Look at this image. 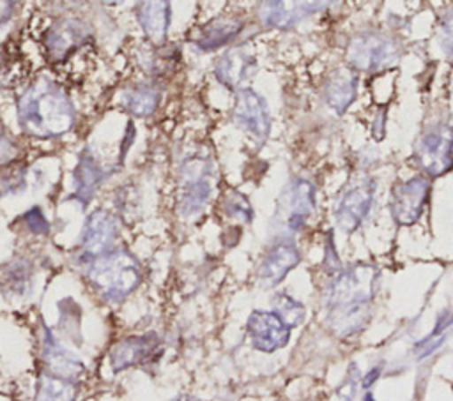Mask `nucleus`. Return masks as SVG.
<instances>
[{"label":"nucleus","instance_id":"obj_10","mask_svg":"<svg viewBox=\"0 0 453 401\" xmlns=\"http://www.w3.org/2000/svg\"><path fill=\"white\" fill-rule=\"evenodd\" d=\"M428 191H430V182L425 177H414L396 184L391 198L393 217L400 224L416 223L426 203Z\"/></svg>","mask_w":453,"mask_h":401},{"label":"nucleus","instance_id":"obj_6","mask_svg":"<svg viewBox=\"0 0 453 401\" xmlns=\"http://www.w3.org/2000/svg\"><path fill=\"white\" fill-rule=\"evenodd\" d=\"M396 46L377 34H359L347 46V60L361 71H377L396 60Z\"/></svg>","mask_w":453,"mask_h":401},{"label":"nucleus","instance_id":"obj_1","mask_svg":"<svg viewBox=\"0 0 453 401\" xmlns=\"http://www.w3.org/2000/svg\"><path fill=\"white\" fill-rule=\"evenodd\" d=\"M377 269L357 263L340 272L327 288V323L338 336L357 332L368 318V304L373 297Z\"/></svg>","mask_w":453,"mask_h":401},{"label":"nucleus","instance_id":"obj_4","mask_svg":"<svg viewBox=\"0 0 453 401\" xmlns=\"http://www.w3.org/2000/svg\"><path fill=\"white\" fill-rule=\"evenodd\" d=\"M212 164L207 152H195L188 155L179 170L177 210L182 216L198 214L211 196Z\"/></svg>","mask_w":453,"mask_h":401},{"label":"nucleus","instance_id":"obj_33","mask_svg":"<svg viewBox=\"0 0 453 401\" xmlns=\"http://www.w3.org/2000/svg\"><path fill=\"white\" fill-rule=\"evenodd\" d=\"M14 7H16V2L0 0V25L5 23L7 19H11V16L14 14Z\"/></svg>","mask_w":453,"mask_h":401},{"label":"nucleus","instance_id":"obj_35","mask_svg":"<svg viewBox=\"0 0 453 401\" xmlns=\"http://www.w3.org/2000/svg\"><path fill=\"white\" fill-rule=\"evenodd\" d=\"M173 401H200V399H196V397H193V396H179V397H175Z\"/></svg>","mask_w":453,"mask_h":401},{"label":"nucleus","instance_id":"obj_3","mask_svg":"<svg viewBox=\"0 0 453 401\" xmlns=\"http://www.w3.org/2000/svg\"><path fill=\"white\" fill-rule=\"evenodd\" d=\"M92 288L106 300L126 299L140 283L142 270L138 260L126 249H111L94 260L87 269Z\"/></svg>","mask_w":453,"mask_h":401},{"label":"nucleus","instance_id":"obj_28","mask_svg":"<svg viewBox=\"0 0 453 401\" xmlns=\"http://www.w3.org/2000/svg\"><path fill=\"white\" fill-rule=\"evenodd\" d=\"M19 154L18 143L12 140V136L7 132V129L0 124V168L9 166Z\"/></svg>","mask_w":453,"mask_h":401},{"label":"nucleus","instance_id":"obj_2","mask_svg":"<svg viewBox=\"0 0 453 401\" xmlns=\"http://www.w3.org/2000/svg\"><path fill=\"white\" fill-rule=\"evenodd\" d=\"M74 108L65 90L51 79L34 81L18 99V122L25 134L57 138L74 125Z\"/></svg>","mask_w":453,"mask_h":401},{"label":"nucleus","instance_id":"obj_8","mask_svg":"<svg viewBox=\"0 0 453 401\" xmlns=\"http://www.w3.org/2000/svg\"><path fill=\"white\" fill-rule=\"evenodd\" d=\"M315 205V189L311 182L304 178L292 180L278 203V219L285 224V228L296 231L299 230L306 217L311 214Z\"/></svg>","mask_w":453,"mask_h":401},{"label":"nucleus","instance_id":"obj_9","mask_svg":"<svg viewBox=\"0 0 453 401\" xmlns=\"http://www.w3.org/2000/svg\"><path fill=\"white\" fill-rule=\"evenodd\" d=\"M119 233L117 217L106 210L97 208L88 214L83 230H81V249L83 254L90 260L111 251L113 242Z\"/></svg>","mask_w":453,"mask_h":401},{"label":"nucleus","instance_id":"obj_34","mask_svg":"<svg viewBox=\"0 0 453 401\" xmlns=\"http://www.w3.org/2000/svg\"><path fill=\"white\" fill-rule=\"evenodd\" d=\"M377 376H379V367L372 369V371L366 375V378H365V382H363V387H370V385L377 380Z\"/></svg>","mask_w":453,"mask_h":401},{"label":"nucleus","instance_id":"obj_21","mask_svg":"<svg viewBox=\"0 0 453 401\" xmlns=\"http://www.w3.org/2000/svg\"><path fill=\"white\" fill-rule=\"evenodd\" d=\"M255 58L242 49H232L219 57L214 67V74L219 83L228 88L239 87L253 71H255Z\"/></svg>","mask_w":453,"mask_h":401},{"label":"nucleus","instance_id":"obj_36","mask_svg":"<svg viewBox=\"0 0 453 401\" xmlns=\"http://www.w3.org/2000/svg\"><path fill=\"white\" fill-rule=\"evenodd\" d=\"M365 401H373V396H372V394H370V392H368V394H366V396H365Z\"/></svg>","mask_w":453,"mask_h":401},{"label":"nucleus","instance_id":"obj_23","mask_svg":"<svg viewBox=\"0 0 453 401\" xmlns=\"http://www.w3.org/2000/svg\"><path fill=\"white\" fill-rule=\"evenodd\" d=\"M324 92L327 104L336 113H343L356 97V74L347 67L334 69L326 83Z\"/></svg>","mask_w":453,"mask_h":401},{"label":"nucleus","instance_id":"obj_14","mask_svg":"<svg viewBox=\"0 0 453 401\" xmlns=\"http://www.w3.org/2000/svg\"><path fill=\"white\" fill-rule=\"evenodd\" d=\"M159 346H161V341L154 332L142 334V336H129L111 346L110 366L113 371H124L127 367L143 364L157 355Z\"/></svg>","mask_w":453,"mask_h":401},{"label":"nucleus","instance_id":"obj_19","mask_svg":"<svg viewBox=\"0 0 453 401\" xmlns=\"http://www.w3.org/2000/svg\"><path fill=\"white\" fill-rule=\"evenodd\" d=\"M242 30V21L234 16H219L198 28L193 42L202 51H214L230 42Z\"/></svg>","mask_w":453,"mask_h":401},{"label":"nucleus","instance_id":"obj_26","mask_svg":"<svg viewBox=\"0 0 453 401\" xmlns=\"http://www.w3.org/2000/svg\"><path fill=\"white\" fill-rule=\"evenodd\" d=\"M223 210L235 219H241L244 223H250L253 217V210L246 196H242L239 191H230L223 200Z\"/></svg>","mask_w":453,"mask_h":401},{"label":"nucleus","instance_id":"obj_16","mask_svg":"<svg viewBox=\"0 0 453 401\" xmlns=\"http://www.w3.org/2000/svg\"><path fill=\"white\" fill-rule=\"evenodd\" d=\"M299 263V253L296 246L288 242H280L273 246L260 261L258 279L265 286L278 284L296 265Z\"/></svg>","mask_w":453,"mask_h":401},{"label":"nucleus","instance_id":"obj_17","mask_svg":"<svg viewBox=\"0 0 453 401\" xmlns=\"http://www.w3.org/2000/svg\"><path fill=\"white\" fill-rule=\"evenodd\" d=\"M134 14L145 35L152 42L163 44L170 26V16H172L170 4L166 0L138 2L134 7Z\"/></svg>","mask_w":453,"mask_h":401},{"label":"nucleus","instance_id":"obj_12","mask_svg":"<svg viewBox=\"0 0 453 401\" xmlns=\"http://www.w3.org/2000/svg\"><path fill=\"white\" fill-rule=\"evenodd\" d=\"M251 344L260 352H274L288 343L290 329L273 311H253L246 322Z\"/></svg>","mask_w":453,"mask_h":401},{"label":"nucleus","instance_id":"obj_15","mask_svg":"<svg viewBox=\"0 0 453 401\" xmlns=\"http://www.w3.org/2000/svg\"><path fill=\"white\" fill-rule=\"evenodd\" d=\"M42 362L50 375L71 382H76L85 369L83 362L74 353L65 350L46 329L42 337Z\"/></svg>","mask_w":453,"mask_h":401},{"label":"nucleus","instance_id":"obj_13","mask_svg":"<svg viewBox=\"0 0 453 401\" xmlns=\"http://www.w3.org/2000/svg\"><path fill=\"white\" fill-rule=\"evenodd\" d=\"M373 187L375 185L370 178H361L343 193L334 212L336 224L343 231H352L361 224L372 205Z\"/></svg>","mask_w":453,"mask_h":401},{"label":"nucleus","instance_id":"obj_32","mask_svg":"<svg viewBox=\"0 0 453 401\" xmlns=\"http://www.w3.org/2000/svg\"><path fill=\"white\" fill-rule=\"evenodd\" d=\"M354 394H356V380L347 378V382L338 389V396L342 397V401H350Z\"/></svg>","mask_w":453,"mask_h":401},{"label":"nucleus","instance_id":"obj_30","mask_svg":"<svg viewBox=\"0 0 453 401\" xmlns=\"http://www.w3.org/2000/svg\"><path fill=\"white\" fill-rule=\"evenodd\" d=\"M7 276H9L7 286L21 291L23 284L27 281V276H28L27 270H25V265H21V263H9L7 265Z\"/></svg>","mask_w":453,"mask_h":401},{"label":"nucleus","instance_id":"obj_31","mask_svg":"<svg viewBox=\"0 0 453 401\" xmlns=\"http://www.w3.org/2000/svg\"><path fill=\"white\" fill-rule=\"evenodd\" d=\"M442 48L453 60V7L442 19Z\"/></svg>","mask_w":453,"mask_h":401},{"label":"nucleus","instance_id":"obj_25","mask_svg":"<svg viewBox=\"0 0 453 401\" xmlns=\"http://www.w3.org/2000/svg\"><path fill=\"white\" fill-rule=\"evenodd\" d=\"M273 307H274L273 313H276L288 329L299 325L304 320V307H303V304L297 302L296 299H292L287 293L274 295Z\"/></svg>","mask_w":453,"mask_h":401},{"label":"nucleus","instance_id":"obj_22","mask_svg":"<svg viewBox=\"0 0 453 401\" xmlns=\"http://www.w3.org/2000/svg\"><path fill=\"white\" fill-rule=\"evenodd\" d=\"M159 90L154 85L149 83H138L133 87H127L120 92L119 102L120 108L133 117H149L156 111L159 104Z\"/></svg>","mask_w":453,"mask_h":401},{"label":"nucleus","instance_id":"obj_11","mask_svg":"<svg viewBox=\"0 0 453 401\" xmlns=\"http://www.w3.org/2000/svg\"><path fill=\"white\" fill-rule=\"evenodd\" d=\"M90 37L92 30L87 23L74 18H65L58 19L48 28L44 35V46L51 58L62 60L81 48Z\"/></svg>","mask_w":453,"mask_h":401},{"label":"nucleus","instance_id":"obj_24","mask_svg":"<svg viewBox=\"0 0 453 401\" xmlns=\"http://www.w3.org/2000/svg\"><path fill=\"white\" fill-rule=\"evenodd\" d=\"M76 385L71 380H64L44 373L39 376L35 389V401H74Z\"/></svg>","mask_w":453,"mask_h":401},{"label":"nucleus","instance_id":"obj_20","mask_svg":"<svg viewBox=\"0 0 453 401\" xmlns=\"http://www.w3.org/2000/svg\"><path fill=\"white\" fill-rule=\"evenodd\" d=\"M319 4L308 2H264L258 9V18L265 26L288 28L308 16Z\"/></svg>","mask_w":453,"mask_h":401},{"label":"nucleus","instance_id":"obj_29","mask_svg":"<svg viewBox=\"0 0 453 401\" xmlns=\"http://www.w3.org/2000/svg\"><path fill=\"white\" fill-rule=\"evenodd\" d=\"M23 223L35 235H46L50 231V224L39 207H32L30 210H27L23 214Z\"/></svg>","mask_w":453,"mask_h":401},{"label":"nucleus","instance_id":"obj_18","mask_svg":"<svg viewBox=\"0 0 453 401\" xmlns=\"http://www.w3.org/2000/svg\"><path fill=\"white\" fill-rule=\"evenodd\" d=\"M108 173L103 170L101 164L94 159L88 150H83L78 157V164L74 168V194L73 198L78 200L81 205H87L99 185L104 182Z\"/></svg>","mask_w":453,"mask_h":401},{"label":"nucleus","instance_id":"obj_27","mask_svg":"<svg viewBox=\"0 0 453 401\" xmlns=\"http://www.w3.org/2000/svg\"><path fill=\"white\" fill-rule=\"evenodd\" d=\"M27 185V175L25 168L21 166H9L0 170V196L19 193Z\"/></svg>","mask_w":453,"mask_h":401},{"label":"nucleus","instance_id":"obj_7","mask_svg":"<svg viewBox=\"0 0 453 401\" xmlns=\"http://www.w3.org/2000/svg\"><path fill=\"white\" fill-rule=\"evenodd\" d=\"M234 122L246 131L253 140L258 143L265 141L269 136L271 122L265 101L251 88H241L235 94V104H234Z\"/></svg>","mask_w":453,"mask_h":401},{"label":"nucleus","instance_id":"obj_5","mask_svg":"<svg viewBox=\"0 0 453 401\" xmlns=\"http://www.w3.org/2000/svg\"><path fill=\"white\" fill-rule=\"evenodd\" d=\"M416 159L432 177L449 171L453 168V129L446 124L426 129L416 145Z\"/></svg>","mask_w":453,"mask_h":401}]
</instances>
